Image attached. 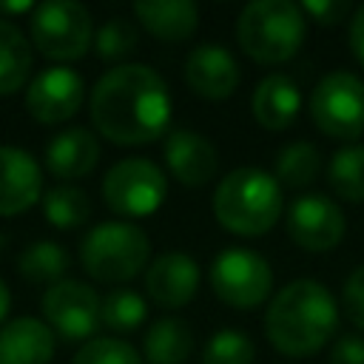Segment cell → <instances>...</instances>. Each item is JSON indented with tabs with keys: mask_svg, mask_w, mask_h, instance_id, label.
I'll use <instances>...</instances> for the list:
<instances>
[{
	"mask_svg": "<svg viewBox=\"0 0 364 364\" xmlns=\"http://www.w3.org/2000/svg\"><path fill=\"white\" fill-rule=\"evenodd\" d=\"M91 122L114 145H148L168 131V82L145 63H125L105 71L88 100Z\"/></svg>",
	"mask_w": 364,
	"mask_h": 364,
	"instance_id": "1",
	"label": "cell"
},
{
	"mask_svg": "<svg viewBox=\"0 0 364 364\" xmlns=\"http://www.w3.org/2000/svg\"><path fill=\"white\" fill-rule=\"evenodd\" d=\"M338 330V304L333 293L313 282L296 279L284 284L267 304L264 338L290 358H307L333 341Z\"/></svg>",
	"mask_w": 364,
	"mask_h": 364,
	"instance_id": "2",
	"label": "cell"
},
{
	"mask_svg": "<svg viewBox=\"0 0 364 364\" xmlns=\"http://www.w3.org/2000/svg\"><path fill=\"white\" fill-rule=\"evenodd\" d=\"M216 222L236 236H264L282 216V188L262 168H236L213 191Z\"/></svg>",
	"mask_w": 364,
	"mask_h": 364,
	"instance_id": "3",
	"label": "cell"
},
{
	"mask_svg": "<svg viewBox=\"0 0 364 364\" xmlns=\"http://www.w3.org/2000/svg\"><path fill=\"white\" fill-rule=\"evenodd\" d=\"M307 34L301 6L290 0H253L239 11L236 40L259 65H279L299 54Z\"/></svg>",
	"mask_w": 364,
	"mask_h": 364,
	"instance_id": "4",
	"label": "cell"
},
{
	"mask_svg": "<svg viewBox=\"0 0 364 364\" xmlns=\"http://www.w3.org/2000/svg\"><path fill=\"white\" fill-rule=\"evenodd\" d=\"M151 262V239L131 222H100L80 242L82 270L102 282L119 284L139 276Z\"/></svg>",
	"mask_w": 364,
	"mask_h": 364,
	"instance_id": "5",
	"label": "cell"
},
{
	"mask_svg": "<svg viewBox=\"0 0 364 364\" xmlns=\"http://www.w3.org/2000/svg\"><path fill=\"white\" fill-rule=\"evenodd\" d=\"M28 31L34 48L54 63L80 60L94 40L91 11L77 0H46L34 6Z\"/></svg>",
	"mask_w": 364,
	"mask_h": 364,
	"instance_id": "6",
	"label": "cell"
},
{
	"mask_svg": "<svg viewBox=\"0 0 364 364\" xmlns=\"http://www.w3.org/2000/svg\"><path fill=\"white\" fill-rule=\"evenodd\" d=\"M313 125L341 142H355L364 134V80L353 71L324 74L310 94Z\"/></svg>",
	"mask_w": 364,
	"mask_h": 364,
	"instance_id": "7",
	"label": "cell"
},
{
	"mask_svg": "<svg viewBox=\"0 0 364 364\" xmlns=\"http://www.w3.org/2000/svg\"><path fill=\"white\" fill-rule=\"evenodd\" d=\"M168 193V179L162 168L145 156H125L117 165L108 168L102 179V199L108 210L128 216V219H142L159 210Z\"/></svg>",
	"mask_w": 364,
	"mask_h": 364,
	"instance_id": "8",
	"label": "cell"
},
{
	"mask_svg": "<svg viewBox=\"0 0 364 364\" xmlns=\"http://www.w3.org/2000/svg\"><path fill=\"white\" fill-rule=\"evenodd\" d=\"M210 290L216 299L236 310L259 307L273 290V270L270 264L247 247H225L210 264Z\"/></svg>",
	"mask_w": 364,
	"mask_h": 364,
	"instance_id": "9",
	"label": "cell"
},
{
	"mask_svg": "<svg viewBox=\"0 0 364 364\" xmlns=\"http://www.w3.org/2000/svg\"><path fill=\"white\" fill-rule=\"evenodd\" d=\"M100 296L91 284L77 279H63L51 284L43 296V316L51 333H57L65 341H82L91 338V333L102 324L100 321Z\"/></svg>",
	"mask_w": 364,
	"mask_h": 364,
	"instance_id": "10",
	"label": "cell"
},
{
	"mask_svg": "<svg viewBox=\"0 0 364 364\" xmlns=\"http://www.w3.org/2000/svg\"><path fill=\"white\" fill-rule=\"evenodd\" d=\"M284 230L290 242H296L307 253H327L333 250L347 230L344 210L324 193H304L299 196L284 213Z\"/></svg>",
	"mask_w": 364,
	"mask_h": 364,
	"instance_id": "11",
	"label": "cell"
},
{
	"mask_svg": "<svg viewBox=\"0 0 364 364\" xmlns=\"http://www.w3.org/2000/svg\"><path fill=\"white\" fill-rule=\"evenodd\" d=\"M85 100L82 77L68 65H51L34 74L26 88V111L40 125H57L71 119Z\"/></svg>",
	"mask_w": 364,
	"mask_h": 364,
	"instance_id": "12",
	"label": "cell"
},
{
	"mask_svg": "<svg viewBox=\"0 0 364 364\" xmlns=\"http://www.w3.org/2000/svg\"><path fill=\"white\" fill-rule=\"evenodd\" d=\"M199 264L182 250L159 253L145 270V290L165 310H179L191 304L199 290Z\"/></svg>",
	"mask_w": 364,
	"mask_h": 364,
	"instance_id": "13",
	"label": "cell"
},
{
	"mask_svg": "<svg viewBox=\"0 0 364 364\" xmlns=\"http://www.w3.org/2000/svg\"><path fill=\"white\" fill-rule=\"evenodd\" d=\"M239 80L236 57L219 43L196 46L185 60V82L202 100H228L239 88Z\"/></svg>",
	"mask_w": 364,
	"mask_h": 364,
	"instance_id": "14",
	"label": "cell"
},
{
	"mask_svg": "<svg viewBox=\"0 0 364 364\" xmlns=\"http://www.w3.org/2000/svg\"><path fill=\"white\" fill-rule=\"evenodd\" d=\"M165 165L173 173L176 182L185 188H202L216 176L219 168V154L208 136L191 128H176L165 136L162 145Z\"/></svg>",
	"mask_w": 364,
	"mask_h": 364,
	"instance_id": "15",
	"label": "cell"
},
{
	"mask_svg": "<svg viewBox=\"0 0 364 364\" xmlns=\"http://www.w3.org/2000/svg\"><path fill=\"white\" fill-rule=\"evenodd\" d=\"M43 171L37 159L14 145H0V216H20L37 205Z\"/></svg>",
	"mask_w": 364,
	"mask_h": 364,
	"instance_id": "16",
	"label": "cell"
},
{
	"mask_svg": "<svg viewBox=\"0 0 364 364\" xmlns=\"http://www.w3.org/2000/svg\"><path fill=\"white\" fill-rule=\"evenodd\" d=\"M54 333L46 321L20 316L0 327V364H51Z\"/></svg>",
	"mask_w": 364,
	"mask_h": 364,
	"instance_id": "17",
	"label": "cell"
},
{
	"mask_svg": "<svg viewBox=\"0 0 364 364\" xmlns=\"http://www.w3.org/2000/svg\"><path fill=\"white\" fill-rule=\"evenodd\" d=\"M299 108H301L299 85L287 74H267L250 97L253 119L267 131L290 128L299 117Z\"/></svg>",
	"mask_w": 364,
	"mask_h": 364,
	"instance_id": "18",
	"label": "cell"
},
{
	"mask_svg": "<svg viewBox=\"0 0 364 364\" xmlns=\"http://www.w3.org/2000/svg\"><path fill=\"white\" fill-rule=\"evenodd\" d=\"M100 159V142L88 128H65L46 145V168L57 179H80L94 171Z\"/></svg>",
	"mask_w": 364,
	"mask_h": 364,
	"instance_id": "19",
	"label": "cell"
},
{
	"mask_svg": "<svg viewBox=\"0 0 364 364\" xmlns=\"http://www.w3.org/2000/svg\"><path fill=\"white\" fill-rule=\"evenodd\" d=\"M134 14L148 34L165 43H182L199 26V6L191 0H139Z\"/></svg>",
	"mask_w": 364,
	"mask_h": 364,
	"instance_id": "20",
	"label": "cell"
},
{
	"mask_svg": "<svg viewBox=\"0 0 364 364\" xmlns=\"http://www.w3.org/2000/svg\"><path fill=\"white\" fill-rule=\"evenodd\" d=\"M34 54L28 37L11 23L0 17V97L20 91L31 77Z\"/></svg>",
	"mask_w": 364,
	"mask_h": 364,
	"instance_id": "21",
	"label": "cell"
},
{
	"mask_svg": "<svg viewBox=\"0 0 364 364\" xmlns=\"http://www.w3.org/2000/svg\"><path fill=\"white\" fill-rule=\"evenodd\" d=\"M148 364H182L193 350V330L176 316L156 318L142 341Z\"/></svg>",
	"mask_w": 364,
	"mask_h": 364,
	"instance_id": "22",
	"label": "cell"
},
{
	"mask_svg": "<svg viewBox=\"0 0 364 364\" xmlns=\"http://www.w3.org/2000/svg\"><path fill=\"white\" fill-rule=\"evenodd\" d=\"M68 264H71V259H68L65 247L57 245V242H48V239L28 245L20 253V262H17L20 276L31 284H57V282H63V276L68 273Z\"/></svg>",
	"mask_w": 364,
	"mask_h": 364,
	"instance_id": "23",
	"label": "cell"
},
{
	"mask_svg": "<svg viewBox=\"0 0 364 364\" xmlns=\"http://www.w3.org/2000/svg\"><path fill=\"white\" fill-rule=\"evenodd\" d=\"M43 213L57 230H74L88 222L91 199L77 185H54L43 196Z\"/></svg>",
	"mask_w": 364,
	"mask_h": 364,
	"instance_id": "24",
	"label": "cell"
},
{
	"mask_svg": "<svg viewBox=\"0 0 364 364\" xmlns=\"http://www.w3.org/2000/svg\"><path fill=\"white\" fill-rule=\"evenodd\" d=\"M330 188L344 202H364V145L353 142L333 154L327 165Z\"/></svg>",
	"mask_w": 364,
	"mask_h": 364,
	"instance_id": "25",
	"label": "cell"
},
{
	"mask_svg": "<svg viewBox=\"0 0 364 364\" xmlns=\"http://www.w3.org/2000/svg\"><path fill=\"white\" fill-rule=\"evenodd\" d=\"M321 171V151L310 142H290L276 156V182L287 188H307Z\"/></svg>",
	"mask_w": 364,
	"mask_h": 364,
	"instance_id": "26",
	"label": "cell"
},
{
	"mask_svg": "<svg viewBox=\"0 0 364 364\" xmlns=\"http://www.w3.org/2000/svg\"><path fill=\"white\" fill-rule=\"evenodd\" d=\"M145 316H148V304L136 290H111L100 307V321L117 333L136 330L145 321Z\"/></svg>",
	"mask_w": 364,
	"mask_h": 364,
	"instance_id": "27",
	"label": "cell"
},
{
	"mask_svg": "<svg viewBox=\"0 0 364 364\" xmlns=\"http://www.w3.org/2000/svg\"><path fill=\"white\" fill-rule=\"evenodd\" d=\"M256 347L242 330H219L202 350V364H253Z\"/></svg>",
	"mask_w": 364,
	"mask_h": 364,
	"instance_id": "28",
	"label": "cell"
},
{
	"mask_svg": "<svg viewBox=\"0 0 364 364\" xmlns=\"http://www.w3.org/2000/svg\"><path fill=\"white\" fill-rule=\"evenodd\" d=\"M139 43V31L128 17H108L94 34V51L102 60H122Z\"/></svg>",
	"mask_w": 364,
	"mask_h": 364,
	"instance_id": "29",
	"label": "cell"
},
{
	"mask_svg": "<svg viewBox=\"0 0 364 364\" xmlns=\"http://www.w3.org/2000/svg\"><path fill=\"white\" fill-rule=\"evenodd\" d=\"M71 364H142V358L128 341L100 336V338L85 341L74 353Z\"/></svg>",
	"mask_w": 364,
	"mask_h": 364,
	"instance_id": "30",
	"label": "cell"
},
{
	"mask_svg": "<svg viewBox=\"0 0 364 364\" xmlns=\"http://www.w3.org/2000/svg\"><path fill=\"white\" fill-rule=\"evenodd\" d=\"M341 310L358 330H364V264H358L347 276L341 290Z\"/></svg>",
	"mask_w": 364,
	"mask_h": 364,
	"instance_id": "31",
	"label": "cell"
},
{
	"mask_svg": "<svg viewBox=\"0 0 364 364\" xmlns=\"http://www.w3.org/2000/svg\"><path fill=\"white\" fill-rule=\"evenodd\" d=\"M301 11H304V17L310 14L321 26H336L347 17L350 3L347 0H307V3H301Z\"/></svg>",
	"mask_w": 364,
	"mask_h": 364,
	"instance_id": "32",
	"label": "cell"
},
{
	"mask_svg": "<svg viewBox=\"0 0 364 364\" xmlns=\"http://www.w3.org/2000/svg\"><path fill=\"white\" fill-rule=\"evenodd\" d=\"M330 364H364V338L341 333L330 347Z\"/></svg>",
	"mask_w": 364,
	"mask_h": 364,
	"instance_id": "33",
	"label": "cell"
},
{
	"mask_svg": "<svg viewBox=\"0 0 364 364\" xmlns=\"http://www.w3.org/2000/svg\"><path fill=\"white\" fill-rule=\"evenodd\" d=\"M347 40H350V51H353V57L364 65V6H358V9L353 11Z\"/></svg>",
	"mask_w": 364,
	"mask_h": 364,
	"instance_id": "34",
	"label": "cell"
},
{
	"mask_svg": "<svg viewBox=\"0 0 364 364\" xmlns=\"http://www.w3.org/2000/svg\"><path fill=\"white\" fill-rule=\"evenodd\" d=\"M0 11H6V14H26V11H34V3H0Z\"/></svg>",
	"mask_w": 364,
	"mask_h": 364,
	"instance_id": "35",
	"label": "cell"
},
{
	"mask_svg": "<svg viewBox=\"0 0 364 364\" xmlns=\"http://www.w3.org/2000/svg\"><path fill=\"white\" fill-rule=\"evenodd\" d=\"M9 307H11V296H9V287H6V284H3V279H0V321L6 318Z\"/></svg>",
	"mask_w": 364,
	"mask_h": 364,
	"instance_id": "36",
	"label": "cell"
},
{
	"mask_svg": "<svg viewBox=\"0 0 364 364\" xmlns=\"http://www.w3.org/2000/svg\"><path fill=\"white\" fill-rule=\"evenodd\" d=\"M0 242H3V239H0Z\"/></svg>",
	"mask_w": 364,
	"mask_h": 364,
	"instance_id": "37",
	"label": "cell"
}]
</instances>
